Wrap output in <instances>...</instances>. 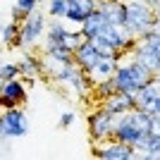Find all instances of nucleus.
Instances as JSON below:
<instances>
[{
	"instance_id": "nucleus-9",
	"label": "nucleus",
	"mask_w": 160,
	"mask_h": 160,
	"mask_svg": "<svg viewBox=\"0 0 160 160\" xmlns=\"http://www.w3.org/2000/svg\"><path fill=\"white\" fill-rule=\"evenodd\" d=\"M98 10V0H67V24L81 27L91 14Z\"/></svg>"
},
{
	"instance_id": "nucleus-24",
	"label": "nucleus",
	"mask_w": 160,
	"mask_h": 160,
	"mask_svg": "<svg viewBox=\"0 0 160 160\" xmlns=\"http://www.w3.org/2000/svg\"><path fill=\"white\" fill-rule=\"evenodd\" d=\"M46 14L50 19H65L67 17V0H48Z\"/></svg>"
},
{
	"instance_id": "nucleus-1",
	"label": "nucleus",
	"mask_w": 160,
	"mask_h": 160,
	"mask_svg": "<svg viewBox=\"0 0 160 160\" xmlns=\"http://www.w3.org/2000/svg\"><path fill=\"white\" fill-rule=\"evenodd\" d=\"M50 81H55L58 86L69 88L79 100H88L93 98V81L86 74V69H81L77 62H69V65H62L60 72L53 74Z\"/></svg>"
},
{
	"instance_id": "nucleus-2",
	"label": "nucleus",
	"mask_w": 160,
	"mask_h": 160,
	"mask_svg": "<svg viewBox=\"0 0 160 160\" xmlns=\"http://www.w3.org/2000/svg\"><path fill=\"white\" fill-rule=\"evenodd\" d=\"M155 17H158V12L148 5L146 0H127V24L124 27L136 38H141L143 33H148L153 29Z\"/></svg>"
},
{
	"instance_id": "nucleus-7",
	"label": "nucleus",
	"mask_w": 160,
	"mask_h": 160,
	"mask_svg": "<svg viewBox=\"0 0 160 160\" xmlns=\"http://www.w3.org/2000/svg\"><path fill=\"white\" fill-rule=\"evenodd\" d=\"M98 38H103L115 53H129V50L134 48V43L139 41L127 27H124V24H108L105 31L100 33Z\"/></svg>"
},
{
	"instance_id": "nucleus-15",
	"label": "nucleus",
	"mask_w": 160,
	"mask_h": 160,
	"mask_svg": "<svg viewBox=\"0 0 160 160\" xmlns=\"http://www.w3.org/2000/svg\"><path fill=\"white\" fill-rule=\"evenodd\" d=\"M100 58H103V53L96 48L93 41H84V43H81V46L74 50V62H77L81 69H86V72L100 60Z\"/></svg>"
},
{
	"instance_id": "nucleus-11",
	"label": "nucleus",
	"mask_w": 160,
	"mask_h": 160,
	"mask_svg": "<svg viewBox=\"0 0 160 160\" xmlns=\"http://www.w3.org/2000/svg\"><path fill=\"white\" fill-rule=\"evenodd\" d=\"M143 134H148V132H143L139 124H134V122L129 120L127 112H124V115H117V124H115V134H112L115 139L124 141V143H129V146H136Z\"/></svg>"
},
{
	"instance_id": "nucleus-22",
	"label": "nucleus",
	"mask_w": 160,
	"mask_h": 160,
	"mask_svg": "<svg viewBox=\"0 0 160 160\" xmlns=\"http://www.w3.org/2000/svg\"><path fill=\"white\" fill-rule=\"evenodd\" d=\"M17 38H19V22L10 19L5 27H2V36H0V41H2V46H5V48H14Z\"/></svg>"
},
{
	"instance_id": "nucleus-28",
	"label": "nucleus",
	"mask_w": 160,
	"mask_h": 160,
	"mask_svg": "<svg viewBox=\"0 0 160 160\" xmlns=\"http://www.w3.org/2000/svg\"><path fill=\"white\" fill-rule=\"evenodd\" d=\"M146 2L153 7V10H158V7H160V0H146Z\"/></svg>"
},
{
	"instance_id": "nucleus-8",
	"label": "nucleus",
	"mask_w": 160,
	"mask_h": 160,
	"mask_svg": "<svg viewBox=\"0 0 160 160\" xmlns=\"http://www.w3.org/2000/svg\"><path fill=\"white\" fill-rule=\"evenodd\" d=\"M27 81L22 79H12V81H2V88H0V105L2 108H19L29 100L27 93Z\"/></svg>"
},
{
	"instance_id": "nucleus-18",
	"label": "nucleus",
	"mask_w": 160,
	"mask_h": 160,
	"mask_svg": "<svg viewBox=\"0 0 160 160\" xmlns=\"http://www.w3.org/2000/svg\"><path fill=\"white\" fill-rule=\"evenodd\" d=\"M158 98H160V74H155L153 79L146 81V84L136 91V105L139 108H148Z\"/></svg>"
},
{
	"instance_id": "nucleus-27",
	"label": "nucleus",
	"mask_w": 160,
	"mask_h": 160,
	"mask_svg": "<svg viewBox=\"0 0 160 160\" xmlns=\"http://www.w3.org/2000/svg\"><path fill=\"white\" fill-rule=\"evenodd\" d=\"M74 120H77V112H74V110H67V112L60 115L58 127H60V129H67V127H72V124H74Z\"/></svg>"
},
{
	"instance_id": "nucleus-12",
	"label": "nucleus",
	"mask_w": 160,
	"mask_h": 160,
	"mask_svg": "<svg viewBox=\"0 0 160 160\" xmlns=\"http://www.w3.org/2000/svg\"><path fill=\"white\" fill-rule=\"evenodd\" d=\"M122 55L124 53H115V55H103L98 62H96L91 69H88V77H91V81L93 84H98V81H105V79H112L115 69H117V65H120Z\"/></svg>"
},
{
	"instance_id": "nucleus-14",
	"label": "nucleus",
	"mask_w": 160,
	"mask_h": 160,
	"mask_svg": "<svg viewBox=\"0 0 160 160\" xmlns=\"http://www.w3.org/2000/svg\"><path fill=\"white\" fill-rule=\"evenodd\" d=\"M98 10L110 24H127V0H98Z\"/></svg>"
},
{
	"instance_id": "nucleus-5",
	"label": "nucleus",
	"mask_w": 160,
	"mask_h": 160,
	"mask_svg": "<svg viewBox=\"0 0 160 160\" xmlns=\"http://www.w3.org/2000/svg\"><path fill=\"white\" fill-rule=\"evenodd\" d=\"M93 155L100 160H139L136 148L120 139H115V136L103 139V141H93Z\"/></svg>"
},
{
	"instance_id": "nucleus-4",
	"label": "nucleus",
	"mask_w": 160,
	"mask_h": 160,
	"mask_svg": "<svg viewBox=\"0 0 160 160\" xmlns=\"http://www.w3.org/2000/svg\"><path fill=\"white\" fill-rule=\"evenodd\" d=\"M31 124H29V115L24 108H2L0 115V134L2 139H19L27 136Z\"/></svg>"
},
{
	"instance_id": "nucleus-23",
	"label": "nucleus",
	"mask_w": 160,
	"mask_h": 160,
	"mask_svg": "<svg viewBox=\"0 0 160 160\" xmlns=\"http://www.w3.org/2000/svg\"><path fill=\"white\" fill-rule=\"evenodd\" d=\"M115 91H117V86H115V81H112V79L98 81V84H93V100L100 105V103H103L108 96H112Z\"/></svg>"
},
{
	"instance_id": "nucleus-16",
	"label": "nucleus",
	"mask_w": 160,
	"mask_h": 160,
	"mask_svg": "<svg viewBox=\"0 0 160 160\" xmlns=\"http://www.w3.org/2000/svg\"><path fill=\"white\" fill-rule=\"evenodd\" d=\"M134 148L139 153V160H160V136L158 134H151V132L143 134Z\"/></svg>"
},
{
	"instance_id": "nucleus-30",
	"label": "nucleus",
	"mask_w": 160,
	"mask_h": 160,
	"mask_svg": "<svg viewBox=\"0 0 160 160\" xmlns=\"http://www.w3.org/2000/svg\"><path fill=\"white\" fill-rule=\"evenodd\" d=\"M155 12H158V14H160V7H158V10H155Z\"/></svg>"
},
{
	"instance_id": "nucleus-29",
	"label": "nucleus",
	"mask_w": 160,
	"mask_h": 160,
	"mask_svg": "<svg viewBox=\"0 0 160 160\" xmlns=\"http://www.w3.org/2000/svg\"><path fill=\"white\" fill-rule=\"evenodd\" d=\"M38 2H41V5H46V2H48V0H38Z\"/></svg>"
},
{
	"instance_id": "nucleus-19",
	"label": "nucleus",
	"mask_w": 160,
	"mask_h": 160,
	"mask_svg": "<svg viewBox=\"0 0 160 160\" xmlns=\"http://www.w3.org/2000/svg\"><path fill=\"white\" fill-rule=\"evenodd\" d=\"M112 81H115V86H117V91H139L136 88V81H134V74H132V69H129V65H127V60H124V55H122V60H120V65H117V69H115V74H112Z\"/></svg>"
},
{
	"instance_id": "nucleus-25",
	"label": "nucleus",
	"mask_w": 160,
	"mask_h": 160,
	"mask_svg": "<svg viewBox=\"0 0 160 160\" xmlns=\"http://www.w3.org/2000/svg\"><path fill=\"white\" fill-rule=\"evenodd\" d=\"M19 77H22L19 62H5L0 69V81H12V79H19Z\"/></svg>"
},
{
	"instance_id": "nucleus-3",
	"label": "nucleus",
	"mask_w": 160,
	"mask_h": 160,
	"mask_svg": "<svg viewBox=\"0 0 160 160\" xmlns=\"http://www.w3.org/2000/svg\"><path fill=\"white\" fill-rule=\"evenodd\" d=\"M46 29H48V14L36 10V12L27 14V19L19 24V38L14 43V48L19 50H31L41 38H46Z\"/></svg>"
},
{
	"instance_id": "nucleus-20",
	"label": "nucleus",
	"mask_w": 160,
	"mask_h": 160,
	"mask_svg": "<svg viewBox=\"0 0 160 160\" xmlns=\"http://www.w3.org/2000/svg\"><path fill=\"white\" fill-rule=\"evenodd\" d=\"M69 27L65 24V19H50L46 29V38H43V46H53V43H65Z\"/></svg>"
},
{
	"instance_id": "nucleus-6",
	"label": "nucleus",
	"mask_w": 160,
	"mask_h": 160,
	"mask_svg": "<svg viewBox=\"0 0 160 160\" xmlns=\"http://www.w3.org/2000/svg\"><path fill=\"white\" fill-rule=\"evenodd\" d=\"M115 124H117V115H110L103 108H96L93 112L88 115V134H91V141H103L110 139L115 134Z\"/></svg>"
},
{
	"instance_id": "nucleus-21",
	"label": "nucleus",
	"mask_w": 160,
	"mask_h": 160,
	"mask_svg": "<svg viewBox=\"0 0 160 160\" xmlns=\"http://www.w3.org/2000/svg\"><path fill=\"white\" fill-rule=\"evenodd\" d=\"M43 48V53L50 55L53 60L62 62V65H69V62H74V50L69 46H65V43H53V46H41Z\"/></svg>"
},
{
	"instance_id": "nucleus-13",
	"label": "nucleus",
	"mask_w": 160,
	"mask_h": 160,
	"mask_svg": "<svg viewBox=\"0 0 160 160\" xmlns=\"http://www.w3.org/2000/svg\"><path fill=\"white\" fill-rule=\"evenodd\" d=\"M17 62H19V69H22V77H24V79H41V77H46V74H43V55L24 50V55H22Z\"/></svg>"
},
{
	"instance_id": "nucleus-17",
	"label": "nucleus",
	"mask_w": 160,
	"mask_h": 160,
	"mask_svg": "<svg viewBox=\"0 0 160 160\" xmlns=\"http://www.w3.org/2000/svg\"><path fill=\"white\" fill-rule=\"evenodd\" d=\"M108 24H110V22H108V17L100 12V10H96V12L91 14V17H88V19L84 22L79 29H81V33L86 36V41H93V38H98L100 33L105 31Z\"/></svg>"
},
{
	"instance_id": "nucleus-10",
	"label": "nucleus",
	"mask_w": 160,
	"mask_h": 160,
	"mask_svg": "<svg viewBox=\"0 0 160 160\" xmlns=\"http://www.w3.org/2000/svg\"><path fill=\"white\" fill-rule=\"evenodd\" d=\"M103 110H108L110 115H124L129 110L136 108V91H115L112 96H108L103 103H100Z\"/></svg>"
},
{
	"instance_id": "nucleus-26",
	"label": "nucleus",
	"mask_w": 160,
	"mask_h": 160,
	"mask_svg": "<svg viewBox=\"0 0 160 160\" xmlns=\"http://www.w3.org/2000/svg\"><path fill=\"white\" fill-rule=\"evenodd\" d=\"M14 5L19 7L22 12L24 14H31V12H36V10H38V0H14Z\"/></svg>"
}]
</instances>
